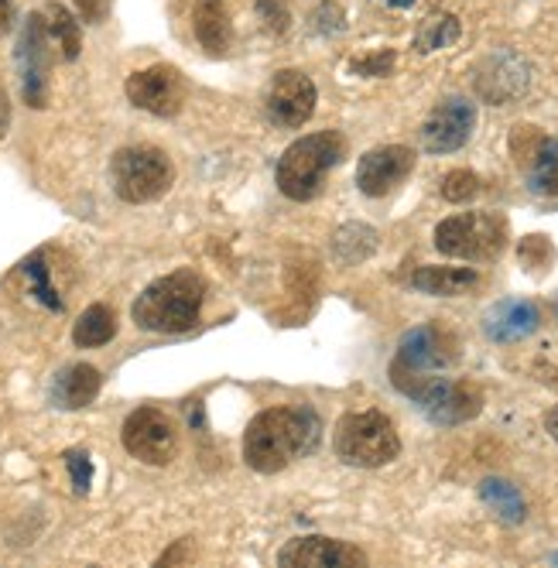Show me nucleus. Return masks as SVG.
<instances>
[{"mask_svg": "<svg viewBox=\"0 0 558 568\" xmlns=\"http://www.w3.org/2000/svg\"><path fill=\"white\" fill-rule=\"evenodd\" d=\"M545 432L558 442V408H551V412L545 415Z\"/></svg>", "mask_w": 558, "mask_h": 568, "instance_id": "35", "label": "nucleus"}, {"mask_svg": "<svg viewBox=\"0 0 558 568\" xmlns=\"http://www.w3.org/2000/svg\"><path fill=\"white\" fill-rule=\"evenodd\" d=\"M65 469L72 476V490L79 497L90 494V486H93V463H90V456L83 449H69L65 453Z\"/></svg>", "mask_w": 558, "mask_h": 568, "instance_id": "28", "label": "nucleus"}, {"mask_svg": "<svg viewBox=\"0 0 558 568\" xmlns=\"http://www.w3.org/2000/svg\"><path fill=\"white\" fill-rule=\"evenodd\" d=\"M128 100L154 116H175L185 103V79L175 65H151L134 75H128L124 87Z\"/></svg>", "mask_w": 558, "mask_h": 568, "instance_id": "11", "label": "nucleus"}, {"mask_svg": "<svg viewBox=\"0 0 558 568\" xmlns=\"http://www.w3.org/2000/svg\"><path fill=\"white\" fill-rule=\"evenodd\" d=\"M8 120H11V110H8V97L0 93V138H4V131H8Z\"/></svg>", "mask_w": 558, "mask_h": 568, "instance_id": "34", "label": "nucleus"}, {"mask_svg": "<svg viewBox=\"0 0 558 568\" xmlns=\"http://www.w3.org/2000/svg\"><path fill=\"white\" fill-rule=\"evenodd\" d=\"M103 387V374L97 367H90V363H72V367H62L52 381V404L62 412H79L87 408V404L97 400Z\"/></svg>", "mask_w": 558, "mask_h": 568, "instance_id": "20", "label": "nucleus"}, {"mask_svg": "<svg viewBox=\"0 0 558 568\" xmlns=\"http://www.w3.org/2000/svg\"><path fill=\"white\" fill-rule=\"evenodd\" d=\"M110 4L113 0H75L79 14H83V21H90V24H103L110 14Z\"/></svg>", "mask_w": 558, "mask_h": 568, "instance_id": "32", "label": "nucleus"}, {"mask_svg": "<svg viewBox=\"0 0 558 568\" xmlns=\"http://www.w3.org/2000/svg\"><path fill=\"white\" fill-rule=\"evenodd\" d=\"M480 284V274L473 267H418L412 274V288L422 295H438V298H456L473 292Z\"/></svg>", "mask_w": 558, "mask_h": 568, "instance_id": "22", "label": "nucleus"}, {"mask_svg": "<svg viewBox=\"0 0 558 568\" xmlns=\"http://www.w3.org/2000/svg\"><path fill=\"white\" fill-rule=\"evenodd\" d=\"M124 449L144 466H169L179 453V428L162 408H138L121 432Z\"/></svg>", "mask_w": 558, "mask_h": 568, "instance_id": "8", "label": "nucleus"}, {"mask_svg": "<svg viewBox=\"0 0 558 568\" xmlns=\"http://www.w3.org/2000/svg\"><path fill=\"white\" fill-rule=\"evenodd\" d=\"M346 28V14L339 4L326 0V4H318V11H312V31L315 34H339Z\"/></svg>", "mask_w": 558, "mask_h": 568, "instance_id": "29", "label": "nucleus"}, {"mask_svg": "<svg viewBox=\"0 0 558 568\" xmlns=\"http://www.w3.org/2000/svg\"><path fill=\"white\" fill-rule=\"evenodd\" d=\"M541 322V312L535 302H525V298H507L500 305H494L484 318V333L487 339L494 343H517L525 339L538 329Z\"/></svg>", "mask_w": 558, "mask_h": 568, "instance_id": "18", "label": "nucleus"}, {"mask_svg": "<svg viewBox=\"0 0 558 568\" xmlns=\"http://www.w3.org/2000/svg\"><path fill=\"white\" fill-rule=\"evenodd\" d=\"M257 18L267 31L274 34H282L288 28V8H285V0H257Z\"/></svg>", "mask_w": 558, "mask_h": 568, "instance_id": "30", "label": "nucleus"}, {"mask_svg": "<svg viewBox=\"0 0 558 568\" xmlns=\"http://www.w3.org/2000/svg\"><path fill=\"white\" fill-rule=\"evenodd\" d=\"M62 254L52 247L34 251L18 264V277L24 281V292L49 312H65V284L59 281Z\"/></svg>", "mask_w": 558, "mask_h": 568, "instance_id": "17", "label": "nucleus"}, {"mask_svg": "<svg viewBox=\"0 0 558 568\" xmlns=\"http://www.w3.org/2000/svg\"><path fill=\"white\" fill-rule=\"evenodd\" d=\"M390 69H394V52L390 49H381L374 55H364V59L353 62L356 75H390Z\"/></svg>", "mask_w": 558, "mask_h": 568, "instance_id": "31", "label": "nucleus"}, {"mask_svg": "<svg viewBox=\"0 0 558 568\" xmlns=\"http://www.w3.org/2000/svg\"><path fill=\"white\" fill-rule=\"evenodd\" d=\"M487 75L480 72V79H476V90H480V97H487L490 103H507L514 97H521L528 90V65L525 59L517 55H497L487 62Z\"/></svg>", "mask_w": 558, "mask_h": 568, "instance_id": "21", "label": "nucleus"}, {"mask_svg": "<svg viewBox=\"0 0 558 568\" xmlns=\"http://www.w3.org/2000/svg\"><path fill=\"white\" fill-rule=\"evenodd\" d=\"M459 34H463V24L456 14H428L415 31V52H422V55L443 52L459 42Z\"/></svg>", "mask_w": 558, "mask_h": 568, "instance_id": "25", "label": "nucleus"}, {"mask_svg": "<svg viewBox=\"0 0 558 568\" xmlns=\"http://www.w3.org/2000/svg\"><path fill=\"white\" fill-rule=\"evenodd\" d=\"M346 158V138L339 131H318L298 138L277 158L274 182L292 202H312L326 185V175Z\"/></svg>", "mask_w": 558, "mask_h": 568, "instance_id": "3", "label": "nucleus"}, {"mask_svg": "<svg viewBox=\"0 0 558 568\" xmlns=\"http://www.w3.org/2000/svg\"><path fill=\"white\" fill-rule=\"evenodd\" d=\"M192 31L195 42L210 59H223L233 45V21L223 0H195L192 11Z\"/></svg>", "mask_w": 558, "mask_h": 568, "instance_id": "19", "label": "nucleus"}, {"mask_svg": "<svg viewBox=\"0 0 558 568\" xmlns=\"http://www.w3.org/2000/svg\"><path fill=\"white\" fill-rule=\"evenodd\" d=\"M473 128H476V106L463 97H453L428 113V120L422 124V144L432 154H453L473 138Z\"/></svg>", "mask_w": 558, "mask_h": 568, "instance_id": "13", "label": "nucleus"}, {"mask_svg": "<svg viewBox=\"0 0 558 568\" xmlns=\"http://www.w3.org/2000/svg\"><path fill=\"white\" fill-rule=\"evenodd\" d=\"M203 302H206L203 277L192 271H175L148 284L131 308V318L144 333L175 336L195 326L199 315H203Z\"/></svg>", "mask_w": 558, "mask_h": 568, "instance_id": "2", "label": "nucleus"}, {"mask_svg": "<svg viewBox=\"0 0 558 568\" xmlns=\"http://www.w3.org/2000/svg\"><path fill=\"white\" fill-rule=\"evenodd\" d=\"M318 415L308 408H267L244 432V463L254 473H282L295 459L315 453Z\"/></svg>", "mask_w": 558, "mask_h": 568, "instance_id": "1", "label": "nucleus"}, {"mask_svg": "<svg viewBox=\"0 0 558 568\" xmlns=\"http://www.w3.org/2000/svg\"><path fill=\"white\" fill-rule=\"evenodd\" d=\"M110 182L116 199L131 202V206H144V202L162 199L172 182H175V169L162 148L151 144H131L121 148L110 161Z\"/></svg>", "mask_w": 558, "mask_h": 568, "instance_id": "6", "label": "nucleus"}, {"mask_svg": "<svg viewBox=\"0 0 558 568\" xmlns=\"http://www.w3.org/2000/svg\"><path fill=\"white\" fill-rule=\"evenodd\" d=\"M267 120L282 131H298L315 110V87L312 79L298 69H282L271 75L264 93Z\"/></svg>", "mask_w": 558, "mask_h": 568, "instance_id": "10", "label": "nucleus"}, {"mask_svg": "<svg viewBox=\"0 0 558 568\" xmlns=\"http://www.w3.org/2000/svg\"><path fill=\"white\" fill-rule=\"evenodd\" d=\"M169 561H192V551H189V541H179L172 551H165L158 558V565H169Z\"/></svg>", "mask_w": 558, "mask_h": 568, "instance_id": "33", "label": "nucleus"}, {"mask_svg": "<svg viewBox=\"0 0 558 568\" xmlns=\"http://www.w3.org/2000/svg\"><path fill=\"white\" fill-rule=\"evenodd\" d=\"M49 24L45 14H28L18 38V69H21V97L28 106L49 103Z\"/></svg>", "mask_w": 558, "mask_h": 568, "instance_id": "9", "label": "nucleus"}, {"mask_svg": "<svg viewBox=\"0 0 558 568\" xmlns=\"http://www.w3.org/2000/svg\"><path fill=\"white\" fill-rule=\"evenodd\" d=\"M443 195L449 202H469V199L480 195V179H476L473 172H466V169H456V172H449L443 179Z\"/></svg>", "mask_w": 558, "mask_h": 568, "instance_id": "27", "label": "nucleus"}, {"mask_svg": "<svg viewBox=\"0 0 558 568\" xmlns=\"http://www.w3.org/2000/svg\"><path fill=\"white\" fill-rule=\"evenodd\" d=\"M517 165L528 172V185L538 195H558V138H545L535 128H517L510 141Z\"/></svg>", "mask_w": 558, "mask_h": 568, "instance_id": "15", "label": "nucleus"}, {"mask_svg": "<svg viewBox=\"0 0 558 568\" xmlns=\"http://www.w3.org/2000/svg\"><path fill=\"white\" fill-rule=\"evenodd\" d=\"M45 24H49V34L55 38L59 49H62V59L75 62L79 52H83V31H79L75 18L62 4H49L45 8Z\"/></svg>", "mask_w": 558, "mask_h": 568, "instance_id": "26", "label": "nucleus"}, {"mask_svg": "<svg viewBox=\"0 0 558 568\" xmlns=\"http://www.w3.org/2000/svg\"><path fill=\"white\" fill-rule=\"evenodd\" d=\"M412 172H415V151L405 144H384L361 158V165H356V185H361L364 195L381 199L394 192Z\"/></svg>", "mask_w": 558, "mask_h": 568, "instance_id": "14", "label": "nucleus"}, {"mask_svg": "<svg viewBox=\"0 0 558 568\" xmlns=\"http://www.w3.org/2000/svg\"><path fill=\"white\" fill-rule=\"evenodd\" d=\"M11 24V0H0V31Z\"/></svg>", "mask_w": 558, "mask_h": 568, "instance_id": "36", "label": "nucleus"}, {"mask_svg": "<svg viewBox=\"0 0 558 568\" xmlns=\"http://www.w3.org/2000/svg\"><path fill=\"white\" fill-rule=\"evenodd\" d=\"M333 449L346 466L381 469L397 459V453H402V438H397L387 415L353 412V415L339 418V425L333 432Z\"/></svg>", "mask_w": 558, "mask_h": 568, "instance_id": "5", "label": "nucleus"}, {"mask_svg": "<svg viewBox=\"0 0 558 568\" xmlns=\"http://www.w3.org/2000/svg\"><path fill=\"white\" fill-rule=\"evenodd\" d=\"M282 568H364L367 555L336 538H295L277 551Z\"/></svg>", "mask_w": 558, "mask_h": 568, "instance_id": "16", "label": "nucleus"}, {"mask_svg": "<svg viewBox=\"0 0 558 568\" xmlns=\"http://www.w3.org/2000/svg\"><path fill=\"white\" fill-rule=\"evenodd\" d=\"M387 4H390V8H412L415 0H387Z\"/></svg>", "mask_w": 558, "mask_h": 568, "instance_id": "37", "label": "nucleus"}, {"mask_svg": "<svg viewBox=\"0 0 558 568\" xmlns=\"http://www.w3.org/2000/svg\"><path fill=\"white\" fill-rule=\"evenodd\" d=\"M480 497H484V504L504 520V524H521L525 517H528V504H525V497H521V490H517L514 483H507V479H484L480 483Z\"/></svg>", "mask_w": 558, "mask_h": 568, "instance_id": "24", "label": "nucleus"}, {"mask_svg": "<svg viewBox=\"0 0 558 568\" xmlns=\"http://www.w3.org/2000/svg\"><path fill=\"white\" fill-rule=\"evenodd\" d=\"M438 254L456 261H497L507 247V220L500 213H459L435 226Z\"/></svg>", "mask_w": 558, "mask_h": 568, "instance_id": "7", "label": "nucleus"}, {"mask_svg": "<svg viewBox=\"0 0 558 568\" xmlns=\"http://www.w3.org/2000/svg\"><path fill=\"white\" fill-rule=\"evenodd\" d=\"M113 336H116V315H113L110 305H90L72 326V343L83 346V349L106 346Z\"/></svg>", "mask_w": 558, "mask_h": 568, "instance_id": "23", "label": "nucleus"}, {"mask_svg": "<svg viewBox=\"0 0 558 568\" xmlns=\"http://www.w3.org/2000/svg\"><path fill=\"white\" fill-rule=\"evenodd\" d=\"M456 356H459L456 343L443 329H435V326L412 329L397 343V356L390 359V384L402 394H408L412 400H418L438 374L453 367Z\"/></svg>", "mask_w": 558, "mask_h": 568, "instance_id": "4", "label": "nucleus"}, {"mask_svg": "<svg viewBox=\"0 0 558 568\" xmlns=\"http://www.w3.org/2000/svg\"><path fill=\"white\" fill-rule=\"evenodd\" d=\"M418 404H422V412L438 425H463L484 412V390L469 381L435 377L428 384V390L418 397Z\"/></svg>", "mask_w": 558, "mask_h": 568, "instance_id": "12", "label": "nucleus"}]
</instances>
